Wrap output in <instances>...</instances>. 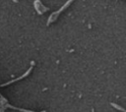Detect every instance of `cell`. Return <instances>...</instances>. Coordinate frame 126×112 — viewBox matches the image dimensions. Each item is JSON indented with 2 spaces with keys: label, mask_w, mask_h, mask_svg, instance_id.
Masks as SVG:
<instances>
[{
  "label": "cell",
  "mask_w": 126,
  "mask_h": 112,
  "mask_svg": "<svg viewBox=\"0 0 126 112\" xmlns=\"http://www.w3.org/2000/svg\"><path fill=\"white\" fill-rule=\"evenodd\" d=\"M73 1H74V0H68V1H67V2H66V3H65V4H64V5H63V6H62V7H61V8H60L58 11L53 12V13H52V14L49 16V18H48V20H47L46 25H47V26H49V25H50L52 22H54V21L57 19V17L59 16V14H60L62 11H64V10H65V9H66V8H67V7H68V6H69V5H70V4L73 2Z\"/></svg>",
  "instance_id": "1"
},
{
  "label": "cell",
  "mask_w": 126,
  "mask_h": 112,
  "mask_svg": "<svg viewBox=\"0 0 126 112\" xmlns=\"http://www.w3.org/2000/svg\"><path fill=\"white\" fill-rule=\"evenodd\" d=\"M33 5H34V8H35L36 12H37L39 15H41V14H43L44 12L48 11V7H45V6H43L40 0H34V2H33Z\"/></svg>",
  "instance_id": "2"
},
{
  "label": "cell",
  "mask_w": 126,
  "mask_h": 112,
  "mask_svg": "<svg viewBox=\"0 0 126 112\" xmlns=\"http://www.w3.org/2000/svg\"><path fill=\"white\" fill-rule=\"evenodd\" d=\"M32 66L30 67V69L24 74V75H22L21 77H19V78H17V79H14V80H12V81H10V82H8V83H5V84H1V86H6V85H8V84H13V83H15V82H17V81H20V80H22V79H24V78H26L30 73H31V71L32 70V67H33V64H34V61H32Z\"/></svg>",
  "instance_id": "3"
},
{
  "label": "cell",
  "mask_w": 126,
  "mask_h": 112,
  "mask_svg": "<svg viewBox=\"0 0 126 112\" xmlns=\"http://www.w3.org/2000/svg\"><path fill=\"white\" fill-rule=\"evenodd\" d=\"M110 104H111V106H113L114 108H116V109H118V110H120V111H122V112H125V109H124L123 107H121V106H119V105H116V104L113 103V102H111Z\"/></svg>",
  "instance_id": "4"
},
{
  "label": "cell",
  "mask_w": 126,
  "mask_h": 112,
  "mask_svg": "<svg viewBox=\"0 0 126 112\" xmlns=\"http://www.w3.org/2000/svg\"><path fill=\"white\" fill-rule=\"evenodd\" d=\"M13 1H14V2H16V3L18 2V0H13Z\"/></svg>",
  "instance_id": "5"
}]
</instances>
